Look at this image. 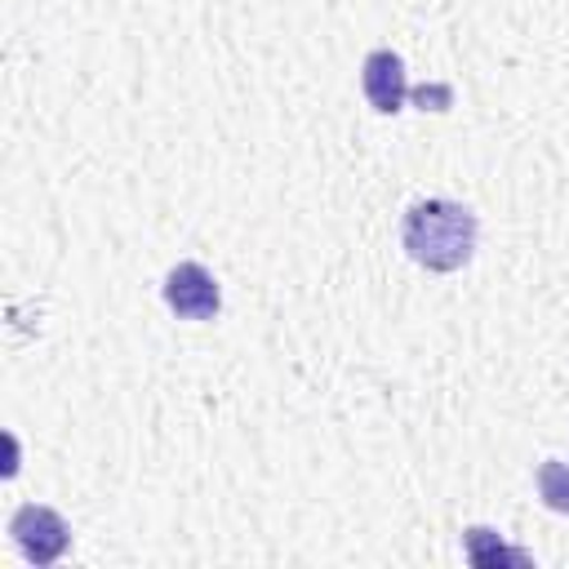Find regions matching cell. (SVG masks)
I'll return each mask as SVG.
<instances>
[{
	"mask_svg": "<svg viewBox=\"0 0 569 569\" xmlns=\"http://www.w3.org/2000/svg\"><path fill=\"white\" fill-rule=\"evenodd\" d=\"M9 533H13L18 551H22L31 565H53V560H62L67 547H71V525H67L53 507H44V502L18 507L13 520H9Z\"/></svg>",
	"mask_w": 569,
	"mask_h": 569,
	"instance_id": "obj_2",
	"label": "cell"
},
{
	"mask_svg": "<svg viewBox=\"0 0 569 569\" xmlns=\"http://www.w3.org/2000/svg\"><path fill=\"white\" fill-rule=\"evenodd\" d=\"M480 240V218L462 204V200H445V196H427L418 204L405 209L400 218V244L405 253L427 267V271H458L471 262Z\"/></svg>",
	"mask_w": 569,
	"mask_h": 569,
	"instance_id": "obj_1",
	"label": "cell"
},
{
	"mask_svg": "<svg viewBox=\"0 0 569 569\" xmlns=\"http://www.w3.org/2000/svg\"><path fill=\"white\" fill-rule=\"evenodd\" d=\"M160 293H164V307L173 316H182V320H213L218 307H222V289H218L213 271L204 262H191V258L169 267Z\"/></svg>",
	"mask_w": 569,
	"mask_h": 569,
	"instance_id": "obj_3",
	"label": "cell"
},
{
	"mask_svg": "<svg viewBox=\"0 0 569 569\" xmlns=\"http://www.w3.org/2000/svg\"><path fill=\"white\" fill-rule=\"evenodd\" d=\"M533 485H538V498H542V507H551V511L569 516V462H560V458H547V462H538V476H533Z\"/></svg>",
	"mask_w": 569,
	"mask_h": 569,
	"instance_id": "obj_6",
	"label": "cell"
},
{
	"mask_svg": "<svg viewBox=\"0 0 569 569\" xmlns=\"http://www.w3.org/2000/svg\"><path fill=\"white\" fill-rule=\"evenodd\" d=\"M360 89H365V98H369L373 111L396 116L405 107V98H409V80H405L400 53H391V49L365 53V62H360Z\"/></svg>",
	"mask_w": 569,
	"mask_h": 569,
	"instance_id": "obj_4",
	"label": "cell"
},
{
	"mask_svg": "<svg viewBox=\"0 0 569 569\" xmlns=\"http://www.w3.org/2000/svg\"><path fill=\"white\" fill-rule=\"evenodd\" d=\"M462 551H467V560L476 565V569H507V565H533V556L529 551H520V547H511V542H502L493 529H485V525H471V529H462Z\"/></svg>",
	"mask_w": 569,
	"mask_h": 569,
	"instance_id": "obj_5",
	"label": "cell"
}]
</instances>
